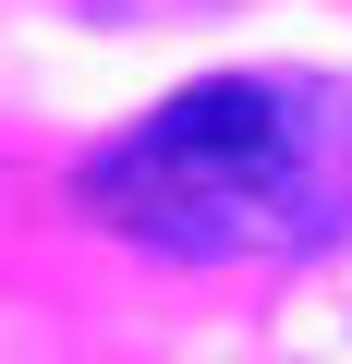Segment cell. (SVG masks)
<instances>
[{
	"mask_svg": "<svg viewBox=\"0 0 352 364\" xmlns=\"http://www.w3.org/2000/svg\"><path fill=\"white\" fill-rule=\"evenodd\" d=\"M85 207L158 255H292L352 219V85L207 73L85 158Z\"/></svg>",
	"mask_w": 352,
	"mask_h": 364,
	"instance_id": "cell-1",
	"label": "cell"
}]
</instances>
